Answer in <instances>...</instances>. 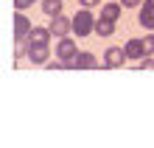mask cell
<instances>
[{
  "instance_id": "obj_1",
  "label": "cell",
  "mask_w": 154,
  "mask_h": 148,
  "mask_svg": "<svg viewBox=\"0 0 154 148\" xmlns=\"http://www.w3.org/2000/svg\"><path fill=\"white\" fill-rule=\"evenodd\" d=\"M93 31H95V17L87 6H81V11H76V17H73V34L76 36H90Z\"/></svg>"
},
{
  "instance_id": "obj_2",
  "label": "cell",
  "mask_w": 154,
  "mask_h": 148,
  "mask_svg": "<svg viewBox=\"0 0 154 148\" xmlns=\"http://www.w3.org/2000/svg\"><path fill=\"white\" fill-rule=\"evenodd\" d=\"M25 59H28L31 64H48L51 45L48 42H31V39H25Z\"/></svg>"
},
{
  "instance_id": "obj_3",
  "label": "cell",
  "mask_w": 154,
  "mask_h": 148,
  "mask_svg": "<svg viewBox=\"0 0 154 148\" xmlns=\"http://www.w3.org/2000/svg\"><path fill=\"white\" fill-rule=\"evenodd\" d=\"M76 39L73 36H59V42H56V59L65 62V67L67 70H73V59H76Z\"/></svg>"
},
{
  "instance_id": "obj_4",
  "label": "cell",
  "mask_w": 154,
  "mask_h": 148,
  "mask_svg": "<svg viewBox=\"0 0 154 148\" xmlns=\"http://www.w3.org/2000/svg\"><path fill=\"white\" fill-rule=\"evenodd\" d=\"M126 48H106L104 53V67H123L126 64Z\"/></svg>"
},
{
  "instance_id": "obj_5",
  "label": "cell",
  "mask_w": 154,
  "mask_h": 148,
  "mask_svg": "<svg viewBox=\"0 0 154 148\" xmlns=\"http://www.w3.org/2000/svg\"><path fill=\"white\" fill-rule=\"evenodd\" d=\"M48 28L53 31V36H67L70 31H73V20H67L65 14H56V17H51Z\"/></svg>"
},
{
  "instance_id": "obj_6",
  "label": "cell",
  "mask_w": 154,
  "mask_h": 148,
  "mask_svg": "<svg viewBox=\"0 0 154 148\" xmlns=\"http://www.w3.org/2000/svg\"><path fill=\"white\" fill-rule=\"evenodd\" d=\"M31 28H34V25L28 23V17H25V14H14V39L17 42H25V39H28Z\"/></svg>"
},
{
  "instance_id": "obj_7",
  "label": "cell",
  "mask_w": 154,
  "mask_h": 148,
  "mask_svg": "<svg viewBox=\"0 0 154 148\" xmlns=\"http://www.w3.org/2000/svg\"><path fill=\"white\" fill-rule=\"evenodd\" d=\"M98 67V59L87 50H79L76 59H73V70H95Z\"/></svg>"
},
{
  "instance_id": "obj_8",
  "label": "cell",
  "mask_w": 154,
  "mask_h": 148,
  "mask_svg": "<svg viewBox=\"0 0 154 148\" xmlns=\"http://www.w3.org/2000/svg\"><path fill=\"white\" fill-rule=\"evenodd\" d=\"M140 25L146 31H154V0H143L140 8Z\"/></svg>"
},
{
  "instance_id": "obj_9",
  "label": "cell",
  "mask_w": 154,
  "mask_h": 148,
  "mask_svg": "<svg viewBox=\"0 0 154 148\" xmlns=\"http://www.w3.org/2000/svg\"><path fill=\"white\" fill-rule=\"evenodd\" d=\"M123 48H126V56H129V59H143V56H146V45H143V39H129Z\"/></svg>"
},
{
  "instance_id": "obj_10",
  "label": "cell",
  "mask_w": 154,
  "mask_h": 148,
  "mask_svg": "<svg viewBox=\"0 0 154 148\" xmlns=\"http://www.w3.org/2000/svg\"><path fill=\"white\" fill-rule=\"evenodd\" d=\"M95 34H98V36H112V34H115V20L98 17V20H95Z\"/></svg>"
},
{
  "instance_id": "obj_11",
  "label": "cell",
  "mask_w": 154,
  "mask_h": 148,
  "mask_svg": "<svg viewBox=\"0 0 154 148\" xmlns=\"http://www.w3.org/2000/svg\"><path fill=\"white\" fill-rule=\"evenodd\" d=\"M51 36H53L51 28H45V25H34L31 34H28V39L31 42H51Z\"/></svg>"
},
{
  "instance_id": "obj_12",
  "label": "cell",
  "mask_w": 154,
  "mask_h": 148,
  "mask_svg": "<svg viewBox=\"0 0 154 148\" xmlns=\"http://www.w3.org/2000/svg\"><path fill=\"white\" fill-rule=\"evenodd\" d=\"M39 3H42V14H48V17L62 14V0H39Z\"/></svg>"
},
{
  "instance_id": "obj_13",
  "label": "cell",
  "mask_w": 154,
  "mask_h": 148,
  "mask_svg": "<svg viewBox=\"0 0 154 148\" xmlns=\"http://www.w3.org/2000/svg\"><path fill=\"white\" fill-rule=\"evenodd\" d=\"M121 6H123V3H106V6L101 8V14H98V17H106V20H118V17H121Z\"/></svg>"
},
{
  "instance_id": "obj_14",
  "label": "cell",
  "mask_w": 154,
  "mask_h": 148,
  "mask_svg": "<svg viewBox=\"0 0 154 148\" xmlns=\"http://www.w3.org/2000/svg\"><path fill=\"white\" fill-rule=\"evenodd\" d=\"M143 45H146V56H151V53H154V34L143 36Z\"/></svg>"
},
{
  "instance_id": "obj_15",
  "label": "cell",
  "mask_w": 154,
  "mask_h": 148,
  "mask_svg": "<svg viewBox=\"0 0 154 148\" xmlns=\"http://www.w3.org/2000/svg\"><path fill=\"white\" fill-rule=\"evenodd\" d=\"M137 70H154V59L151 56H143L140 64H137Z\"/></svg>"
},
{
  "instance_id": "obj_16",
  "label": "cell",
  "mask_w": 154,
  "mask_h": 148,
  "mask_svg": "<svg viewBox=\"0 0 154 148\" xmlns=\"http://www.w3.org/2000/svg\"><path fill=\"white\" fill-rule=\"evenodd\" d=\"M31 3H37V0H14V8H17V11H23V8H28Z\"/></svg>"
},
{
  "instance_id": "obj_17",
  "label": "cell",
  "mask_w": 154,
  "mask_h": 148,
  "mask_svg": "<svg viewBox=\"0 0 154 148\" xmlns=\"http://www.w3.org/2000/svg\"><path fill=\"white\" fill-rule=\"evenodd\" d=\"M123 3V8H137V6H143V0H121Z\"/></svg>"
},
{
  "instance_id": "obj_18",
  "label": "cell",
  "mask_w": 154,
  "mask_h": 148,
  "mask_svg": "<svg viewBox=\"0 0 154 148\" xmlns=\"http://www.w3.org/2000/svg\"><path fill=\"white\" fill-rule=\"evenodd\" d=\"M79 3H81V6H87V8H90V6H98V3H101V0H79Z\"/></svg>"
}]
</instances>
